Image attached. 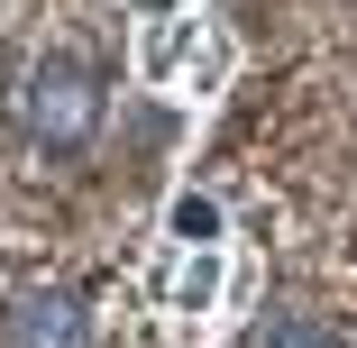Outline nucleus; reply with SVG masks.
Instances as JSON below:
<instances>
[{"label": "nucleus", "instance_id": "obj_3", "mask_svg": "<svg viewBox=\"0 0 357 348\" xmlns=\"http://www.w3.org/2000/svg\"><path fill=\"white\" fill-rule=\"evenodd\" d=\"M248 348H339V330H330V321H312V312H266Z\"/></svg>", "mask_w": 357, "mask_h": 348}, {"label": "nucleus", "instance_id": "obj_2", "mask_svg": "<svg viewBox=\"0 0 357 348\" xmlns=\"http://www.w3.org/2000/svg\"><path fill=\"white\" fill-rule=\"evenodd\" d=\"M0 348H92V312L74 294H19L0 312Z\"/></svg>", "mask_w": 357, "mask_h": 348}, {"label": "nucleus", "instance_id": "obj_1", "mask_svg": "<svg viewBox=\"0 0 357 348\" xmlns=\"http://www.w3.org/2000/svg\"><path fill=\"white\" fill-rule=\"evenodd\" d=\"M19 128L37 147H83L101 128V74L83 55H37L19 74Z\"/></svg>", "mask_w": 357, "mask_h": 348}, {"label": "nucleus", "instance_id": "obj_4", "mask_svg": "<svg viewBox=\"0 0 357 348\" xmlns=\"http://www.w3.org/2000/svg\"><path fill=\"white\" fill-rule=\"evenodd\" d=\"M211 229H220V211H211V202H192V192H183V202H174V239H211Z\"/></svg>", "mask_w": 357, "mask_h": 348}]
</instances>
